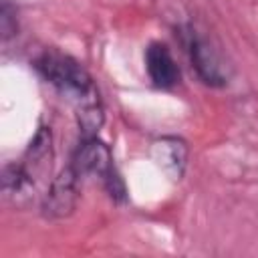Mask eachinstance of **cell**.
<instances>
[{"label": "cell", "mask_w": 258, "mask_h": 258, "mask_svg": "<svg viewBox=\"0 0 258 258\" xmlns=\"http://www.w3.org/2000/svg\"><path fill=\"white\" fill-rule=\"evenodd\" d=\"M34 69L40 77L56 89V93L67 99L75 111L83 137L97 135L103 127L105 111L101 103L99 89L89 75V71L73 56L58 50H44L34 60Z\"/></svg>", "instance_id": "6da1fadb"}, {"label": "cell", "mask_w": 258, "mask_h": 258, "mask_svg": "<svg viewBox=\"0 0 258 258\" xmlns=\"http://www.w3.org/2000/svg\"><path fill=\"white\" fill-rule=\"evenodd\" d=\"M71 165L79 171L81 177H85V175L99 177L101 183L105 185L107 194L111 196V200L123 202L127 198V189H125V183H123L119 171L115 169L111 149L97 135L83 137V141L75 149Z\"/></svg>", "instance_id": "7a4b0ae2"}, {"label": "cell", "mask_w": 258, "mask_h": 258, "mask_svg": "<svg viewBox=\"0 0 258 258\" xmlns=\"http://www.w3.org/2000/svg\"><path fill=\"white\" fill-rule=\"evenodd\" d=\"M181 38L198 77L210 87H224L230 79V71L222 52L212 44V40H208L189 24L181 28Z\"/></svg>", "instance_id": "3957f363"}, {"label": "cell", "mask_w": 258, "mask_h": 258, "mask_svg": "<svg viewBox=\"0 0 258 258\" xmlns=\"http://www.w3.org/2000/svg\"><path fill=\"white\" fill-rule=\"evenodd\" d=\"M79 171L69 163L52 177L44 198H42V216L48 220H60L73 214L79 200Z\"/></svg>", "instance_id": "277c9868"}, {"label": "cell", "mask_w": 258, "mask_h": 258, "mask_svg": "<svg viewBox=\"0 0 258 258\" xmlns=\"http://www.w3.org/2000/svg\"><path fill=\"white\" fill-rule=\"evenodd\" d=\"M187 143L181 137H159L151 143V159L171 179H181L187 165Z\"/></svg>", "instance_id": "5b68a950"}, {"label": "cell", "mask_w": 258, "mask_h": 258, "mask_svg": "<svg viewBox=\"0 0 258 258\" xmlns=\"http://www.w3.org/2000/svg\"><path fill=\"white\" fill-rule=\"evenodd\" d=\"M145 69L151 83L159 89H171L179 83V69L171 50L163 42H151L145 50Z\"/></svg>", "instance_id": "8992f818"}, {"label": "cell", "mask_w": 258, "mask_h": 258, "mask_svg": "<svg viewBox=\"0 0 258 258\" xmlns=\"http://www.w3.org/2000/svg\"><path fill=\"white\" fill-rule=\"evenodd\" d=\"M2 194L14 208H28L36 194V179L22 163H6L2 169Z\"/></svg>", "instance_id": "52a82bcc"}, {"label": "cell", "mask_w": 258, "mask_h": 258, "mask_svg": "<svg viewBox=\"0 0 258 258\" xmlns=\"http://www.w3.org/2000/svg\"><path fill=\"white\" fill-rule=\"evenodd\" d=\"M50 159H52V145H50V131L46 127H40L36 131V135L32 137L26 153H24V159H22V165L24 169L36 179L38 175L46 173L50 169Z\"/></svg>", "instance_id": "ba28073f"}, {"label": "cell", "mask_w": 258, "mask_h": 258, "mask_svg": "<svg viewBox=\"0 0 258 258\" xmlns=\"http://www.w3.org/2000/svg\"><path fill=\"white\" fill-rule=\"evenodd\" d=\"M0 30H2V40L4 42L10 36H14L16 30H18L16 8H12V4L8 0H2V8H0Z\"/></svg>", "instance_id": "9c48e42d"}]
</instances>
